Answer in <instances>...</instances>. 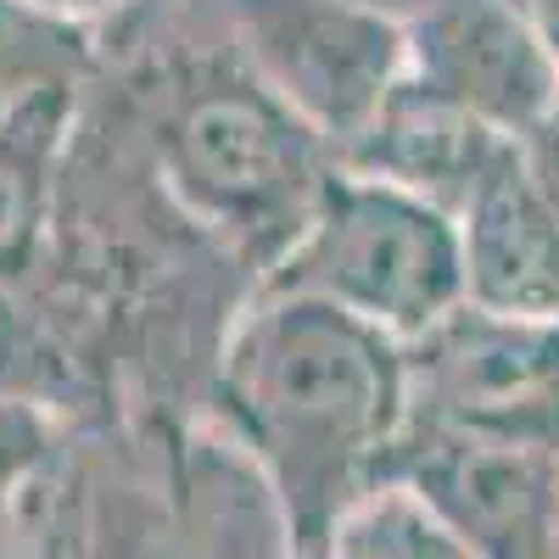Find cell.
<instances>
[{
  "instance_id": "obj_5",
  "label": "cell",
  "mask_w": 559,
  "mask_h": 559,
  "mask_svg": "<svg viewBox=\"0 0 559 559\" xmlns=\"http://www.w3.org/2000/svg\"><path fill=\"white\" fill-rule=\"evenodd\" d=\"M408 426L559 442V324L459 302L403 342ZM403 426V431H408Z\"/></svg>"
},
{
  "instance_id": "obj_11",
  "label": "cell",
  "mask_w": 559,
  "mask_h": 559,
  "mask_svg": "<svg viewBox=\"0 0 559 559\" xmlns=\"http://www.w3.org/2000/svg\"><path fill=\"white\" fill-rule=\"evenodd\" d=\"M79 453V419L0 392V559H39L57 537Z\"/></svg>"
},
{
  "instance_id": "obj_6",
  "label": "cell",
  "mask_w": 559,
  "mask_h": 559,
  "mask_svg": "<svg viewBox=\"0 0 559 559\" xmlns=\"http://www.w3.org/2000/svg\"><path fill=\"white\" fill-rule=\"evenodd\" d=\"M476 559H548L559 526V442L408 426L392 481Z\"/></svg>"
},
{
  "instance_id": "obj_17",
  "label": "cell",
  "mask_w": 559,
  "mask_h": 559,
  "mask_svg": "<svg viewBox=\"0 0 559 559\" xmlns=\"http://www.w3.org/2000/svg\"><path fill=\"white\" fill-rule=\"evenodd\" d=\"M292 559H347V554L331 543V548H292Z\"/></svg>"
},
{
  "instance_id": "obj_1",
  "label": "cell",
  "mask_w": 559,
  "mask_h": 559,
  "mask_svg": "<svg viewBox=\"0 0 559 559\" xmlns=\"http://www.w3.org/2000/svg\"><path fill=\"white\" fill-rule=\"evenodd\" d=\"M207 419L274 492L292 548H331L392 481L408 426L403 342L331 302L252 292L218 342Z\"/></svg>"
},
{
  "instance_id": "obj_12",
  "label": "cell",
  "mask_w": 559,
  "mask_h": 559,
  "mask_svg": "<svg viewBox=\"0 0 559 559\" xmlns=\"http://www.w3.org/2000/svg\"><path fill=\"white\" fill-rule=\"evenodd\" d=\"M96 34L34 12L28 0H0V118L62 84L96 79Z\"/></svg>"
},
{
  "instance_id": "obj_3",
  "label": "cell",
  "mask_w": 559,
  "mask_h": 559,
  "mask_svg": "<svg viewBox=\"0 0 559 559\" xmlns=\"http://www.w3.org/2000/svg\"><path fill=\"white\" fill-rule=\"evenodd\" d=\"M252 292L313 297L414 342L464 302L459 218L336 163L297 241Z\"/></svg>"
},
{
  "instance_id": "obj_13",
  "label": "cell",
  "mask_w": 559,
  "mask_h": 559,
  "mask_svg": "<svg viewBox=\"0 0 559 559\" xmlns=\"http://www.w3.org/2000/svg\"><path fill=\"white\" fill-rule=\"evenodd\" d=\"M347 559H476L408 487H381L336 532Z\"/></svg>"
},
{
  "instance_id": "obj_8",
  "label": "cell",
  "mask_w": 559,
  "mask_h": 559,
  "mask_svg": "<svg viewBox=\"0 0 559 559\" xmlns=\"http://www.w3.org/2000/svg\"><path fill=\"white\" fill-rule=\"evenodd\" d=\"M464 302L559 324V207L537 191L521 140L476 179L459 207Z\"/></svg>"
},
{
  "instance_id": "obj_4",
  "label": "cell",
  "mask_w": 559,
  "mask_h": 559,
  "mask_svg": "<svg viewBox=\"0 0 559 559\" xmlns=\"http://www.w3.org/2000/svg\"><path fill=\"white\" fill-rule=\"evenodd\" d=\"M229 45L336 157L408 73L403 17L364 0H213Z\"/></svg>"
},
{
  "instance_id": "obj_16",
  "label": "cell",
  "mask_w": 559,
  "mask_h": 559,
  "mask_svg": "<svg viewBox=\"0 0 559 559\" xmlns=\"http://www.w3.org/2000/svg\"><path fill=\"white\" fill-rule=\"evenodd\" d=\"M526 12H532V23H537L543 45L554 51V62H559V0H526Z\"/></svg>"
},
{
  "instance_id": "obj_2",
  "label": "cell",
  "mask_w": 559,
  "mask_h": 559,
  "mask_svg": "<svg viewBox=\"0 0 559 559\" xmlns=\"http://www.w3.org/2000/svg\"><path fill=\"white\" fill-rule=\"evenodd\" d=\"M179 7L163 51H140L123 73L112 112L179 218L258 286L308 224L336 152L252 79L213 0H202V34H191V0Z\"/></svg>"
},
{
  "instance_id": "obj_18",
  "label": "cell",
  "mask_w": 559,
  "mask_h": 559,
  "mask_svg": "<svg viewBox=\"0 0 559 559\" xmlns=\"http://www.w3.org/2000/svg\"><path fill=\"white\" fill-rule=\"evenodd\" d=\"M364 7H381V12H392V17H403L414 0H364Z\"/></svg>"
},
{
  "instance_id": "obj_7",
  "label": "cell",
  "mask_w": 559,
  "mask_h": 559,
  "mask_svg": "<svg viewBox=\"0 0 559 559\" xmlns=\"http://www.w3.org/2000/svg\"><path fill=\"white\" fill-rule=\"evenodd\" d=\"M403 39L408 79L509 140H526L559 107V62L526 0H414Z\"/></svg>"
},
{
  "instance_id": "obj_14",
  "label": "cell",
  "mask_w": 559,
  "mask_h": 559,
  "mask_svg": "<svg viewBox=\"0 0 559 559\" xmlns=\"http://www.w3.org/2000/svg\"><path fill=\"white\" fill-rule=\"evenodd\" d=\"M521 157H526V168H532V179H537V191L559 207V107L521 140Z\"/></svg>"
},
{
  "instance_id": "obj_9",
  "label": "cell",
  "mask_w": 559,
  "mask_h": 559,
  "mask_svg": "<svg viewBox=\"0 0 559 559\" xmlns=\"http://www.w3.org/2000/svg\"><path fill=\"white\" fill-rule=\"evenodd\" d=\"M503 146H515V140L403 73V84L381 102V112L364 123V134L336 163L369 179H386L397 191L459 218L464 197L476 191V179L498 163Z\"/></svg>"
},
{
  "instance_id": "obj_15",
  "label": "cell",
  "mask_w": 559,
  "mask_h": 559,
  "mask_svg": "<svg viewBox=\"0 0 559 559\" xmlns=\"http://www.w3.org/2000/svg\"><path fill=\"white\" fill-rule=\"evenodd\" d=\"M34 12H45V17H62V23H79V28H107V23H118L123 12H134L140 0H28Z\"/></svg>"
},
{
  "instance_id": "obj_10",
  "label": "cell",
  "mask_w": 559,
  "mask_h": 559,
  "mask_svg": "<svg viewBox=\"0 0 559 559\" xmlns=\"http://www.w3.org/2000/svg\"><path fill=\"white\" fill-rule=\"evenodd\" d=\"M84 90H45L0 118V292H23L45 263Z\"/></svg>"
},
{
  "instance_id": "obj_19",
  "label": "cell",
  "mask_w": 559,
  "mask_h": 559,
  "mask_svg": "<svg viewBox=\"0 0 559 559\" xmlns=\"http://www.w3.org/2000/svg\"><path fill=\"white\" fill-rule=\"evenodd\" d=\"M548 559H559V526H554V548H548Z\"/></svg>"
}]
</instances>
